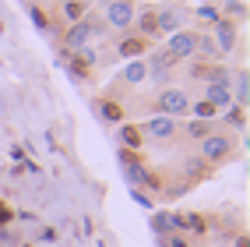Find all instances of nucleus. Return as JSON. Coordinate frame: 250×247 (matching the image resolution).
I'll return each instance as SVG.
<instances>
[{"label": "nucleus", "mask_w": 250, "mask_h": 247, "mask_svg": "<svg viewBox=\"0 0 250 247\" xmlns=\"http://www.w3.org/2000/svg\"><path fill=\"white\" fill-rule=\"evenodd\" d=\"M116 138H120V148H130V152L145 148V131H141V124H120Z\"/></svg>", "instance_id": "nucleus-8"}, {"label": "nucleus", "mask_w": 250, "mask_h": 247, "mask_svg": "<svg viewBox=\"0 0 250 247\" xmlns=\"http://www.w3.org/2000/svg\"><path fill=\"white\" fill-rule=\"evenodd\" d=\"M232 247H247V237H236V244H232Z\"/></svg>", "instance_id": "nucleus-25"}, {"label": "nucleus", "mask_w": 250, "mask_h": 247, "mask_svg": "<svg viewBox=\"0 0 250 247\" xmlns=\"http://www.w3.org/2000/svg\"><path fill=\"white\" fill-rule=\"evenodd\" d=\"M148 49H152L148 39L138 36V32H124V36L116 39V57H120V60H145Z\"/></svg>", "instance_id": "nucleus-4"}, {"label": "nucleus", "mask_w": 250, "mask_h": 247, "mask_svg": "<svg viewBox=\"0 0 250 247\" xmlns=\"http://www.w3.org/2000/svg\"><path fill=\"white\" fill-rule=\"evenodd\" d=\"M124 81H127V85H141V81H148V64L145 60H130L124 67Z\"/></svg>", "instance_id": "nucleus-15"}, {"label": "nucleus", "mask_w": 250, "mask_h": 247, "mask_svg": "<svg viewBox=\"0 0 250 247\" xmlns=\"http://www.w3.org/2000/svg\"><path fill=\"white\" fill-rule=\"evenodd\" d=\"M190 110V95L183 92V89H162L159 99H155V113L159 117H180V113H187Z\"/></svg>", "instance_id": "nucleus-2"}, {"label": "nucleus", "mask_w": 250, "mask_h": 247, "mask_svg": "<svg viewBox=\"0 0 250 247\" xmlns=\"http://www.w3.org/2000/svg\"><path fill=\"white\" fill-rule=\"evenodd\" d=\"M130 28H134L138 36H145L148 43L162 36V32H159V18H155V11H141L138 18H134V25H130Z\"/></svg>", "instance_id": "nucleus-9"}, {"label": "nucleus", "mask_w": 250, "mask_h": 247, "mask_svg": "<svg viewBox=\"0 0 250 247\" xmlns=\"http://www.w3.org/2000/svg\"><path fill=\"white\" fill-rule=\"evenodd\" d=\"M162 247H190V244H187V237L169 233V237H162Z\"/></svg>", "instance_id": "nucleus-24"}, {"label": "nucleus", "mask_w": 250, "mask_h": 247, "mask_svg": "<svg viewBox=\"0 0 250 247\" xmlns=\"http://www.w3.org/2000/svg\"><path fill=\"white\" fill-rule=\"evenodd\" d=\"M60 14H63V18H67L71 25H78V22H85V18H88L85 7H81L78 0H60Z\"/></svg>", "instance_id": "nucleus-17"}, {"label": "nucleus", "mask_w": 250, "mask_h": 247, "mask_svg": "<svg viewBox=\"0 0 250 247\" xmlns=\"http://www.w3.org/2000/svg\"><path fill=\"white\" fill-rule=\"evenodd\" d=\"M32 22H36L39 32H49V14H46L42 7H36V4H32Z\"/></svg>", "instance_id": "nucleus-22"}, {"label": "nucleus", "mask_w": 250, "mask_h": 247, "mask_svg": "<svg viewBox=\"0 0 250 247\" xmlns=\"http://www.w3.org/2000/svg\"><path fill=\"white\" fill-rule=\"evenodd\" d=\"M183 131V138H190V141H201V138H208L211 131H215V124H208V120H190L187 127H180Z\"/></svg>", "instance_id": "nucleus-16"}, {"label": "nucleus", "mask_w": 250, "mask_h": 247, "mask_svg": "<svg viewBox=\"0 0 250 247\" xmlns=\"http://www.w3.org/2000/svg\"><path fill=\"white\" fill-rule=\"evenodd\" d=\"M190 113H194V120H215V113H219V110H215L211 103H208V99H201V103H190Z\"/></svg>", "instance_id": "nucleus-19"}, {"label": "nucleus", "mask_w": 250, "mask_h": 247, "mask_svg": "<svg viewBox=\"0 0 250 247\" xmlns=\"http://www.w3.org/2000/svg\"><path fill=\"white\" fill-rule=\"evenodd\" d=\"M226 124H229V127H236V131H243V106L232 103V106L226 110Z\"/></svg>", "instance_id": "nucleus-21"}, {"label": "nucleus", "mask_w": 250, "mask_h": 247, "mask_svg": "<svg viewBox=\"0 0 250 247\" xmlns=\"http://www.w3.org/2000/svg\"><path fill=\"white\" fill-rule=\"evenodd\" d=\"M155 18H159V32H180V11H155Z\"/></svg>", "instance_id": "nucleus-18"}, {"label": "nucleus", "mask_w": 250, "mask_h": 247, "mask_svg": "<svg viewBox=\"0 0 250 247\" xmlns=\"http://www.w3.org/2000/svg\"><path fill=\"white\" fill-rule=\"evenodd\" d=\"M21 247H32V244H21Z\"/></svg>", "instance_id": "nucleus-26"}, {"label": "nucleus", "mask_w": 250, "mask_h": 247, "mask_svg": "<svg viewBox=\"0 0 250 247\" xmlns=\"http://www.w3.org/2000/svg\"><path fill=\"white\" fill-rule=\"evenodd\" d=\"M180 229L205 237V233H208V223H205V216H197V212H183V216H180Z\"/></svg>", "instance_id": "nucleus-14"}, {"label": "nucleus", "mask_w": 250, "mask_h": 247, "mask_svg": "<svg viewBox=\"0 0 250 247\" xmlns=\"http://www.w3.org/2000/svg\"><path fill=\"white\" fill-rule=\"evenodd\" d=\"M25 4H28V0H25Z\"/></svg>", "instance_id": "nucleus-27"}, {"label": "nucleus", "mask_w": 250, "mask_h": 247, "mask_svg": "<svg viewBox=\"0 0 250 247\" xmlns=\"http://www.w3.org/2000/svg\"><path fill=\"white\" fill-rule=\"evenodd\" d=\"M197 53V32H173L169 36V46H166V57H169L173 64L187 60Z\"/></svg>", "instance_id": "nucleus-3"}, {"label": "nucleus", "mask_w": 250, "mask_h": 247, "mask_svg": "<svg viewBox=\"0 0 250 247\" xmlns=\"http://www.w3.org/2000/svg\"><path fill=\"white\" fill-rule=\"evenodd\" d=\"M124 173H127V180L130 184H138V187H159V180L148 173V166L145 162H134V166H124Z\"/></svg>", "instance_id": "nucleus-10"}, {"label": "nucleus", "mask_w": 250, "mask_h": 247, "mask_svg": "<svg viewBox=\"0 0 250 247\" xmlns=\"http://www.w3.org/2000/svg\"><path fill=\"white\" fill-rule=\"evenodd\" d=\"M215 36H219V43H222V53H229V49H232V36H236L232 25L229 22H219V25H215Z\"/></svg>", "instance_id": "nucleus-20"}, {"label": "nucleus", "mask_w": 250, "mask_h": 247, "mask_svg": "<svg viewBox=\"0 0 250 247\" xmlns=\"http://www.w3.org/2000/svg\"><path fill=\"white\" fill-rule=\"evenodd\" d=\"M205 99H208L215 110H229L232 106V92L226 85H205Z\"/></svg>", "instance_id": "nucleus-12"}, {"label": "nucleus", "mask_w": 250, "mask_h": 247, "mask_svg": "<svg viewBox=\"0 0 250 247\" xmlns=\"http://www.w3.org/2000/svg\"><path fill=\"white\" fill-rule=\"evenodd\" d=\"M95 32H103V25H95V22H78V25L67 28V36L60 39V46H67V49H74V53H81Z\"/></svg>", "instance_id": "nucleus-5"}, {"label": "nucleus", "mask_w": 250, "mask_h": 247, "mask_svg": "<svg viewBox=\"0 0 250 247\" xmlns=\"http://www.w3.org/2000/svg\"><path fill=\"white\" fill-rule=\"evenodd\" d=\"M106 25L116 32H130V25H134V4L130 0H113L106 7Z\"/></svg>", "instance_id": "nucleus-6"}, {"label": "nucleus", "mask_w": 250, "mask_h": 247, "mask_svg": "<svg viewBox=\"0 0 250 247\" xmlns=\"http://www.w3.org/2000/svg\"><path fill=\"white\" fill-rule=\"evenodd\" d=\"M197 18H201V22H208V25H219V22H222V18H219V11H215V7H208V4H205L201 11H197Z\"/></svg>", "instance_id": "nucleus-23"}, {"label": "nucleus", "mask_w": 250, "mask_h": 247, "mask_svg": "<svg viewBox=\"0 0 250 247\" xmlns=\"http://www.w3.org/2000/svg\"><path fill=\"white\" fill-rule=\"evenodd\" d=\"M232 152H236V138L226 135V131H211L208 138L197 141V159H205L208 166H219V162H226Z\"/></svg>", "instance_id": "nucleus-1"}, {"label": "nucleus", "mask_w": 250, "mask_h": 247, "mask_svg": "<svg viewBox=\"0 0 250 247\" xmlns=\"http://www.w3.org/2000/svg\"><path fill=\"white\" fill-rule=\"evenodd\" d=\"M180 170H183V177H187V180H201V177H208V162L197 159V156H187V159L180 162Z\"/></svg>", "instance_id": "nucleus-13"}, {"label": "nucleus", "mask_w": 250, "mask_h": 247, "mask_svg": "<svg viewBox=\"0 0 250 247\" xmlns=\"http://www.w3.org/2000/svg\"><path fill=\"white\" fill-rule=\"evenodd\" d=\"M141 131H145V138H155V141H169V138H176L180 124H176L173 117H148V120L141 124Z\"/></svg>", "instance_id": "nucleus-7"}, {"label": "nucleus", "mask_w": 250, "mask_h": 247, "mask_svg": "<svg viewBox=\"0 0 250 247\" xmlns=\"http://www.w3.org/2000/svg\"><path fill=\"white\" fill-rule=\"evenodd\" d=\"M99 117L106 124H124L127 120V110L120 103H113V99H99Z\"/></svg>", "instance_id": "nucleus-11"}]
</instances>
